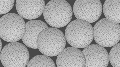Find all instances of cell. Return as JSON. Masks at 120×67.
<instances>
[{
  "label": "cell",
  "mask_w": 120,
  "mask_h": 67,
  "mask_svg": "<svg viewBox=\"0 0 120 67\" xmlns=\"http://www.w3.org/2000/svg\"><path fill=\"white\" fill-rule=\"evenodd\" d=\"M57 67H85L86 59L82 52L74 47L66 48L58 55Z\"/></svg>",
  "instance_id": "9"
},
{
  "label": "cell",
  "mask_w": 120,
  "mask_h": 67,
  "mask_svg": "<svg viewBox=\"0 0 120 67\" xmlns=\"http://www.w3.org/2000/svg\"><path fill=\"white\" fill-rule=\"evenodd\" d=\"M46 23L54 28L64 27L70 23L73 11L70 4L63 0H52L45 6L43 12Z\"/></svg>",
  "instance_id": "3"
},
{
  "label": "cell",
  "mask_w": 120,
  "mask_h": 67,
  "mask_svg": "<svg viewBox=\"0 0 120 67\" xmlns=\"http://www.w3.org/2000/svg\"><path fill=\"white\" fill-rule=\"evenodd\" d=\"M0 37L7 42H17L22 38L26 30V24L19 15L9 13L0 18Z\"/></svg>",
  "instance_id": "4"
},
{
  "label": "cell",
  "mask_w": 120,
  "mask_h": 67,
  "mask_svg": "<svg viewBox=\"0 0 120 67\" xmlns=\"http://www.w3.org/2000/svg\"><path fill=\"white\" fill-rule=\"evenodd\" d=\"M103 7L101 3L97 0H76L73 11L77 19L84 20L90 23L96 21L102 14Z\"/></svg>",
  "instance_id": "7"
},
{
  "label": "cell",
  "mask_w": 120,
  "mask_h": 67,
  "mask_svg": "<svg viewBox=\"0 0 120 67\" xmlns=\"http://www.w3.org/2000/svg\"><path fill=\"white\" fill-rule=\"evenodd\" d=\"M65 36L72 46L83 48L89 45L93 40V28L89 22L77 19L69 24L66 28Z\"/></svg>",
  "instance_id": "2"
},
{
  "label": "cell",
  "mask_w": 120,
  "mask_h": 67,
  "mask_svg": "<svg viewBox=\"0 0 120 67\" xmlns=\"http://www.w3.org/2000/svg\"><path fill=\"white\" fill-rule=\"evenodd\" d=\"M29 59V51L26 46L20 43H8L1 51V62L4 67H26Z\"/></svg>",
  "instance_id": "6"
},
{
  "label": "cell",
  "mask_w": 120,
  "mask_h": 67,
  "mask_svg": "<svg viewBox=\"0 0 120 67\" xmlns=\"http://www.w3.org/2000/svg\"><path fill=\"white\" fill-rule=\"evenodd\" d=\"M37 45L40 51L49 56H58L65 48L66 39L64 33L55 28H48L38 36Z\"/></svg>",
  "instance_id": "1"
},
{
  "label": "cell",
  "mask_w": 120,
  "mask_h": 67,
  "mask_svg": "<svg viewBox=\"0 0 120 67\" xmlns=\"http://www.w3.org/2000/svg\"><path fill=\"white\" fill-rule=\"evenodd\" d=\"M120 25L104 18L98 21L93 28L94 38L104 47L113 46L120 40Z\"/></svg>",
  "instance_id": "5"
},
{
  "label": "cell",
  "mask_w": 120,
  "mask_h": 67,
  "mask_svg": "<svg viewBox=\"0 0 120 67\" xmlns=\"http://www.w3.org/2000/svg\"><path fill=\"white\" fill-rule=\"evenodd\" d=\"M55 64L49 56L38 55L34 56L28 62L27 67H56Z\"/></svg>",
  "instance_id": "13"
},
{
  "label": "cell",
  "mask_w": 120,
  "mask_h": 67,
  "mask_svg": "<svg viewBox=\"0 0 120 67\" xmlns=\"http://www.w3.org/2000/svg\"><path fill=\"white\" fill-rule=\"evenodd\" d=\"M44 0H17L16 8L21 16L28 20H34L43 13L45 5Z\"/></svg>",
  "instance_id": "10"
},
{
  "label": "cell",
  "mask_w": 120,
  "mask_h": 67,
  "mask_svg": "<svg viewBox=\"0 0 120 67\" xmlns=\"http://www.w3.org/2000/svg\"><path fill=\"white\" fill-rule=\"evenodd\" d=\"M86 59L85 67H107L109 63L108 52L104 47L91 44L82 51Z\"/></svg>",
  "instance_id": "8"
},
{
  "label": "cell",
  "mask_w": 120,
  "mask_h": 67,
  "mask_svg": "<svg viewBox=\"0 0 120 67\" xmlns=\"http://www.w3.org/2000/svg\"><path fill=\"white\" fill-rule=\"evenodd\" d=\"M2 47V41H1V40H0V52H1V51Z\"/></svg>",
  "instance_id": "16"
},
{
  "label": "cell",
  "mask_w": 120,
  "mask_h": 67,
  "mask_svg": "<svg viewBox=\"0 0 120 67\" xmlns=\"http://www.w3.org/2000/svg\"><path fill=\"white\" fill-rule=\"evenodd\" d=\"M103 9L106 18L116 23H120V0H106Z\"/></svg>",
  "instance_id": "12"
},
{
  "label": "cell",
  "mask_w": 120,
  "mask_h": 67,
  "mask_svg": "<svg viewBox=\"0 0 120 67\" xmlns=\"http://www.w3.org/2000/svg\"><path fill=\"white\" fill-rule=\"evenodd\" d=\"M48 28L43 21L38 20H31L26 23V31L22 39L27 46L33 49H38L37 39L43 30Z\"/></svg>",
  "instance_id": "11"
},
{
  "label": "cell",
  "mask_w": 120,
  "mask_h": 67,
  "mask_svg": "<svg viewBox=\"0 0 120 67\" xmlns=\"http://www.w3.org/2000/svg\"><path fill=\"white\" fill-rule=\"evenodd\" d=\"M14 0H0V14H7L13 7Z\"/></svg>",
  "instance_id": "15"
},
{
  "label": "cell",
  "mask_w": 120,
  "mask_h": 67,
  "mask_svg": "<svg viewBox=\"0 0 120 67\" xmlns=\"http://www.w3.org/2000/svg\"><path fill=\"white\" fill-rule=\"evenodd\" d=\"M120 43L113 46L109 55V60L113 67H120Z\"/></svg>",
  "instance_id": "14"
}]
</instances>
